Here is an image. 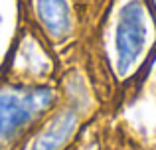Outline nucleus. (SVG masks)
<instances>
[{
    "label": "nucleus",
    "mask_w": 156,
    "mask_h": 150,
    "mask_svg": "<svg viewBox=\"0 0 156 150\" xmlns=\"http://www.w3.org/2000/svg\"><path fill=\"white\" fill-rule=\"evenodd\" d=\"M77 123H79V117L73 109L57 113L32 140L30 150H61L75 132Z\"/></svg>",
    "instance_id": "nucleus-3"
},
{
    "label": "nucleus",
    "mask_w": 156,
    "mask_h": 150,
    "mask_svg": "<svg viewBox=\"0 0 156 150\" xmlns=\"http://www.w3.org/2000/svg\"><path fill=\"white\" fill-rule=\"evenodd\" d=\"M148 38L146 10L140 0H129L119 12L115 30V50H117V71L126 75L138 61Z\"/></svg>",
    "instance_id": "nucleus-2"
},
{
    "label": "nucleus",
    "mask_w": 156,
    "mask_h": 150,
    "mask_svg": "<svg viewBox=\"0 0 156 150\" xmlns=\"http://www.w3.org/2000/svg\"><path fill=\"white\" fill-rule=\"evenodd\" d=\"M36 12L53 38H63L71 30V10L67 0H36Z\"/></svg>",
    "instance_id": "nucleus-4"
},
{
    "label": "nucleus",
    "mask_w": 156,
    "mask_h": 150,
    "mask_svg": "<svg viewBox=\"0 0 156 150\" xmlns=\"http://www.w3.org/2000/svg\"><path fill=\"white\" fill-rule=\"evenodd\" d=\"M55 101L48 85H16L0 91V146L38 119Z\"/></svg>",
    "instance_id": "nucleus-1"
}]
</instances>
